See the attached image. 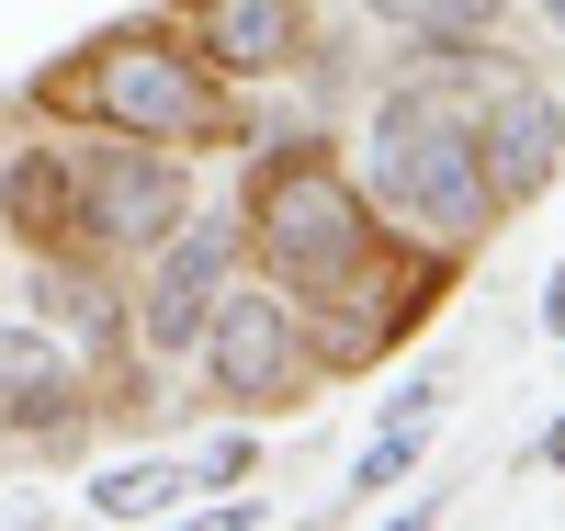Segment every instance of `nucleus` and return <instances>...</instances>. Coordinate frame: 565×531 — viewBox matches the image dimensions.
<instances>
[{
    "instance_id": "3",
    "label": "nucleus",
    "mask_w": 565,
    "mask_h": 531,
    "mask_svg": "<svg viewBox=\"0 0 565 531\" xmlns=\"http://www.w3.org/2000/svg\"><path fill=\"white\" fill-rule=\"evenodd\" d=\"M249 226H260V261L295 283H351L362 249H373V215H362V192L328 170V159H271L260 192H249Z\"/></svg>"
},
{
    "instance_id": "10",
    "label": "nucleus",
    "mask_w": 565,
    "mask_h": 531,
    "mask_svg": "<svg viewBox=\"0 0 565 531\" xmlns=\"http://www.w3.org/2000/svg\"><path fill=\"white\" fill-rule=\"evenodd\" d=\"M430 407H441V384H407V396L385 407V429H373V453L351 464V498H385L396 475L418 464V442H430Z\"/></svg>"
},
{
    "instance_id": "1",
    "label": "nucleus",
    "mask_w": 565,
    "mask_h": 531,
    "mask_svg": "<svg viewBox=\"0 0 565 531\" xmlns=\"http://www.w3.org/2000/svg\"><path fill=\"white\" fill-rule=\"evenodd\" d=\"M373 181H385V204L407 226H430L441 249L487 237V215H498V181H487L476 125L441 114V103H385V125H373Z\"/></svg>"
},
{
    "instance_id": "13",
    "label": "nucleus",
    "mask_w": 565,
    "mask_h": 531,
    "mask_svg": "<svg viewBox=\"0 0 565 531\" xmlns=\"http://www.w3.org/2000/svg\"><path fill=\"white\" fill-rule=\"evenodd\" d=\"M181 498H193V475H181V464H114L103 487H90L103 520H170Z\"/></svg>"
},
{
    "instance_id": "15",
    "label": "nucleus",
    "mask_w": 565,
    "mask_h": 531,
    "mask_svg": "<svg viewBox=\"0 0 565 531\" xmlns=\"http://www.w3.org/2000/svg\"><path fill=\"white\" fill-rule=\"evenodd\" d=\"M543 12H554V34H565V0H543Z\"/></svg>"
},
{
    "instance_id": "7",
    "label": "nucleus",
    "mask_w": 565,
    "mask_h": 531,
    "mask_svg": "<svg viewBox=\"0 0 565 531\" xmlns=\"http://www.w3.org/2000/svg\"><path fill=\"white\" fill-rule=\"evenodd\" d=\"M476 148H487L498 204L543 192V181H554V159H565V114H554V91H532V79H498V103H487V125H476Z\"/></svg>"
},
{
    "instance_id": "12",
    "label": "nucleus",
    "mask_w": 565,
    "mask_h": 531,
    "mask_svg": "<svg viewBox=\"0 0 565 531\" xmlns=\"http://www.w3.org/2000/svg\"><path fill=\"white\" fill-rule=\"evenodd\" d=\"M385 23H407V34H430L441 57H476V45L498 34V0H373Z\"/></svg>"
},
{
    "instance_id": "2",
    "label": "nucleus",
    "mask_w": 565,
    "mask_h": 531,
    "mask_svg": "<svg viewBox=\"0 0 565 531\" xmlns=\"http://www.w3.org/2000/svg\"><path fill=\"white\" fill-rule=\"evenodd\" d=\"M68 103L90 125H114V136H159V148H204V136L226 125L215 79L181 57V45H159V34H114L103 57L68 79Z\"/></svg>"
},
{
    "instance_id": "16",
    "label": "nucleus",
    "mask_w": 565,
    "mask_h": 531,
    "mask_svg": "<svg viewBox=\"0 0 565 531\" xmlns=\"http://www.w3.org/2000/svg\"><path fill=\"white\" fill-rule=\"evenodd\" d=\"M543 453H554V464H565V429H554V442H543Z\"/></svg>"
},
{
    "instance_id": "14",
    "label": "nucleus",
    "mask_w": 565,
    "mask_h": 531,
    "mask_svg": "<svg viewBox=\"0 0 565 531\" xmlns=\"http://www.w3.org/2000/svg\"><path fill=\"white\" fill-rule=\"evenodd\" d=\"M543 306H554V340H565V272H554V295H543Z\"/></svg>"
},
{
    "instance_id": "11",
    "label": "nucleus",
    "mask_w": 565,
    "mask_h": 531,
    "mask_svg": "<svg viewBox=\"0 0 565 531\" xmlns=\"http://www.w3.org/2000/svg\"><path fill=\"white\" fill-rule=\"evenodd\" d=\"M34 306L57 317V328H79V340H114V295H103V272H79V249H45L34 261Z\"/></svg>"
},
{
    "instance_id": "4",
    "label": "nucleus",
    "mask_w": 565,
    "mask_h": 531,
    "mask_svg": "<svg viewBox=\"0 0 565 531\" xmlns=\"http://www.w3.org/2000/svg\"><path fill=\"white\" fill-rule=\"evenodd\" d=\"M68 204H79V249H159V237L193 215V192H181V159L170 148H68Z\"/></svg>"
},
{
    "instance_id": "8",
    "label": "nucleus",
    "mask_w": 565,
    "mask_h": 531,
    "mask_svg": "<svg viewBox=\"0 0 565 531\" xmlns=\"http://www.w3.org/2000/svg\"><path fill=\"white\" fill-rule=\"evenodd\" d=\"M204 57L226 79H260L295 57V0H204Z\"/></svg>"
},
{
    "instance_id": "9",
    "label": "nucleus",
    "mask_w": 565,
    "mask_h": 531,
    "mask_svg": "<svg viewBox=\"0 0 565 531\" xmlns=\"http://www.w3.org/2000/svg\"><path fill=\"white\" fill-rule=\"evenodd\" d=\"M0 226H23L34 249H79V204H68V148H23L0 181Z\"/></svg>"
},
{
    "instance_id": "5",
    "label": "nucleus",
    "mask_w": 565,
    "mask_h": 531,
    "mask_svg": "<svg viewBox=\"0 0 565 531\" xmlns=\"http://www.w3.org/2000/svg\"><path fill=\"white\" fill-rule=\"evenodd\" d=\"M193 351L215 362V396L226 407H271V396H295V373H306V328H295L282 295H215V317H204Z\"/></svg>"
},
{
    "instance_id": "6",
    "label": "nucleus",
    "mask_w": 565,
    "mask_h": 531,
    "mask_svg": "<svg viewBox=\"0 0 565 531\" xmlns=\"http://www.w3.org/2000/svg\"><path fill=\"white\" fill-rule=\"evenodd\" d=\"M226 261H238V226H170L148 295H136L148 351H193V340H204V317H215V295H226Z\"/></svg>"
}]
</instances>
